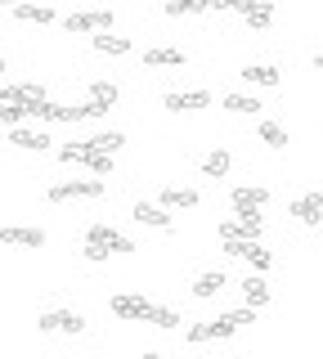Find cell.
<instances>
[{
  "label": "cell",
  "mask_w": 323,
  "mask_h": 359,
  "mask_svg": "<svg viewBox=\"0 0 323 359\" xmlns=\"http://www.w3.org/2000/svg\"><path fill=\"white\" fill-rule=\"evenodd\" d=\"M252 0H211V9H225V14H242Z\"/></svg>",
  "instance_id": "33"
},
{
  "label": "cell",
  "mask_w": 323,
  "mask_h": 359,
  "mask_svg": "<svg viewBox=\"0 0 323 359\" xmlns=\"http://www.w3.org/2000/svg\"><path fill=\"white\" fill-rule=\"evenodd\" d=\"M233 171V157H229V149H211L207 157H202V175L207 180H225Z\"/></svg>",
  "instance_id": "15"
},
{
  "label": "cell",
  "mask_w": 323,
  "mask_h": 359,
  "mask_svg": "<svg viewBox=\"0 0 323 359\" xmlns=\"http://www.w3.org/2000/svg\"><path fill=\"white\" fill-rule=\"evenodd\" d=\"M0 86H5V59H0Z\"/></svg>",
  "instance_id": "36"
},
{
  "label": "cell",
  "mask_w": 323,
  "mask_h": 359,
  "mask_svg": "<svg viewBox=\"0 0 323 359\" xmlns=\"http://www.w3.org/2000/svg\"><path fill=\"white\" fill-rule=\"evenodd\" d=\"M85 153H90V144H85V140H68V144L59 149L63 162H85Z\"/></svg>",
  "instance_id": "31"
},
{
  "label": "cell",
  "mask_w": 323,
  "mask_h": 359,
  "mask_svg": "<svg viewBox=\"0 0 323 359\" xmlns=\"http://www.w3.org/2000/svg\"><path fill=\"white\" fill-rule=\"evenodd\" d=\"M225 252H229V256H242V261H252L256 269H270V261H274V256L265 252L261 243H252V238H225Z\"/></svg>",
  "instance_id": "10"
},
{
  "label": "cell",
  "mask_w": 323,
  "mask_h": 359,
  "mask_svg": "<svg viewBox=\"0 0 323 359\" xmlns=\"http://www.w3.org/2000/svg\"><path fill=\"white\" fill-rule=\"evenodd\" d=\"M63 27L72 32V36H90V32H113V9L99 5V9H81V14H68L63 18Z\"/></svg>",
  "instance_id": "2"
},
{
  "label": "cell",
  "mask_w": 323,
  "mask_h": 359,
  "mask_svg": "<svg viewBox=\"0 0 323 359\" xmlns=\"http://www.w3.org/2000/svg\"><path fill=\"white\" fill-rule=\"evenodd\" d=\"M36 328L41 332H68V337H76V332H85V319L76 310H46Z\"/></svg>",
  "instance_id": "6"
},
{
  "label": "cell",
  "mask_w": 323,
  "mask_h": 359,
  "mask_svg": "<svg viewBox=\"0 0 323 359\" xmlns=\"http://www.w3.org/2000/svg\"><path fill=\"white\" fill-rule=\"evenodd\" d=\"M0 243L5 247H46V229H36V224H5L0 229Z\"/></svg>",
  "instance_id": "7"
},
{
  "label": "cell",
  "mask_w": 323,
  "mask_h": 359,
  "mask_svg": "<svg viewBox=\"0 0 323 359\" xmlns=\"http://www.w3.org/2000/svg\"><path fill=\"white\" fill-rule=\"evenodd\" d=\"M144 323H153V328H175L180 314H175L171 306H149V319H144Z\"/></svg>",
  "instance_id": "27"
},
{
  "label": "cell",
  "mask_w": 323,
  "mask_h": 359,
  "mask_svg": "<svg viewBox=\"0 0 323 359\" xmlns=\"http://www.w3.org/2000/svg\"><path fill=\"white\" fill-rule=\"evenodd\" d=\"M261 229H265V224H242V220H225V224H220V238H252V243H261Z\"/></svg>",
  "instance_id": "20"
},
{
  "label": "cell",
  "mask_w": 323,
  "mask_h": 359,
  "mask_svg": "<svg viewBox=\"0 0 323 359\" xmlns=\"http://www.w3.org/2000/svg\"><path fill=\"white\" fill-rule=\"evenodd\" d=\"M233 220H242V224H265V211H261V207H233Z\"/></svg>",
  "instance_id": "32"
},
{
  "label": "cell",
  "mask_w": 323,
  "mask_h": 359,
  "mask_svg": "<svg viewBox=\"0 0 323 359\" xmlns=\"http://www.w3.org/2000/svg\"><path fill=\"white\" fill-rule=\"evenodd\" d=\"M85 166H90L95 175H113V171H117V157H108V153H85Z\"/></svg>",
  "instance_id": "29"
},
{
  "label": "cell",
  "mask_w": 323,
  "mask_h": 359,
  "mask_svg": "<svg viewBox=\"0 0 323 359\" xmlns=\"http://www.w3.org/2000/svg\"><path fill=\"white\" fill-rule=\"evenodd\" d=\"M0 5H18V0H0Z\"/></svg>",
  "instance_id": "37"
},
{
  "label": "cell",
  "mask_w": 323,
  "mask_h": 359,
  "mask_svg": "<svg viewBox=\"0 0 323 359\" xmlns=\"http://www.w3.org/2000/svg\"><path fill=\"white\" fill-rule=\"evenodd\" d=\"M90 153H108V157H117V149L126 144V135H117V130H104V135H90Z\"/></svg>",
  "instance_id": "19"
},
{
  "label": "cell",
  "mask_w": 323,
  "mask_h": 359,
  "mask_svg": "<svg viewBox=\"0 0 323 359\" xmlns=\"http://www.w3.org/2000/svg\"><path fill=\"white\" fill-rule=\"evenodd\" d=\"M9 144H14V149H27V153L54 149V140H50L46 130H27V126H9Z\"/></svg>",
  "instance_id": "11"
},
{
  "label": "cell",
  "mask_w": 323,
  "mask_h": 359,
  "mask_svg": "<svg viewBox=\"0 0 323 359\" xmlns=\"http://www.w3.org/2000/svg\"><path fill=\"white\" fill-rule=\"evenodd\" d=\"M270 202V189L265 184H238L233 189V207H265Z\"/></svg>",
  "instance_id": "16"
},
{
  "label": "cell",
  "mask_w": 323,
  "mask_h": 359,
  "mask_svg": "<svg viewBox=\"0 0 323 359\" xmlns=\"http://www.w3.org/2000/svg\"><path fill=\"white\" fill-rule=\"evenodd\" d=\"M158 207H166V211H188V207H198V189L166 184V189H162V202H158Z\"/></svg>",
  "instance_id": "13"
},
{
  "label": "cell",
  "mask_w": 323,
  "mask_h": 359,
  "mask_svg": "<svg viewBox=\"0 0 323 359\" xmlns=\"http://www.w3.org/2000/svg\"><path fill=\"white\" fill-rule=\"evenodd\" d=\"M104 194V180H63V184L50 189V202H81V198H99Z\"/></svg>",
  "instance_id": "3"
},
{
  "label": "cell",
  "mask_w": 323,
  "mask_h": 359,
  "mask_svg": "<svg viewBox=\"0 0 323 359\" xmlns=\"http://www.w3.org/2000/svg\"><path fill=\"white\" fill-rule=\"evenodd\" d=\"M225 108H229V112H242V117H256V112H261V104H256L252 95H229Z\"/></svg>",
  "instance_id": "28"
},
{
  "label": "cell",
  "mask_w": 323,
  "mask_h": 359,
  "mask_svg": "<svg viewBox=\"0 0 323 359\" xmlns=\"http://www.w3.org/2000/svg\"><path fill=\"white\" fill-rule=\"evenodd\" d=\"M180 63H184V54L180 50H166V45H158V50L144 54V67H180Z\"/></svg>",
  "instance_id": "22"
},
{
  "label": "cell",
  "mask_w": 323,
  "mask_h": 359,
  "mask_svg": "<svg viewBox=\"0 0 323 359\" xmlns=\"http://www.w3.org/2000/svg\"><path fill=\"white\" fill-rule=\"evenodd\" d=\"M130 216H135L139 224H149V229H171V211L166 207H158V202H135V211H130Z\"/></svg>",
  "instance_id": "12"
},
{
  "label": "cell",
  "mask_w": 323,
  "mask_h": 359,
  "mask_svg": "<svg viewBox=\"0 0 323 359\" xmlns=\"http://www.w3.org/2000/svg\"><path fill=\"white\" fill-rule=\"evenodd\" d=\"M144 359H166V355H158V351H149V355H144Z\"/></svg>",
  "instance_id": "35"
},
{
  "label": "cell",
  "mask_w": 323,
  "mask_h": 359,
  "mask_svg": "<svg viewBox=\"0 0 323 359\" xmlns=\"http://www.w3.org/2000/svg\"><path fill=\"white\" fill-rule=\"evenodd\" d=\"M242 18H247V27H256V32H265L274 22V5L270 0H252L247 9H242Z\"/></svg>",
  "instance_id": "18"
},
{
  "label": "cell",
  "mask_w": 323,
  "mask_h": 359,
  "mask_svg": "<svg viewBox=\"0 0 323 359\" xmlns=\"http://www.w3.org/2000/svg\"><path fill=\"white\" fill-rule=\"evenodd\" d=\"M85 243L104 247L108 256H113V252H121V256H126V252H135V243H130L121 229H113V224H90V229H85Z\"/></svg>",
  "instance_id": "4"
},
{
  "label": "cell",
  "mask_w": 323,
  "mask_h": 359,
  "mask_svg": "<svg viewBox=\"0 0 323 359\" xmlns=\"http://www.w3.org/2000/svg\"><path fill=\"white\" fill-rule=\"evenodd\" d=\"M207 104H211L207 90H171V95H162L166 112H193V108H207Z\"/></svg>",
  "instance_id": "8"
},
{
  "label": "cell",
  "mask_w": 323,
  "mask_h": 359,
  "mask_svg": "<svg viewBox=\"0 0 323 359\" xmlns=\"http://www.w3.org/2000/svg\"><path fill=\"white\" fill-rule=\"evenodd\" d=\"M242 81H247V86H278V72H274V67H265V63H252V67H242Z\"/></svg>",
  "instance_id": "25"
},
{
  "label": "cell",
  "mask_w": 323,
  "mask_h": 359,
  "mask_svg": "<svg viewBox=\"0 0 323 359\" xmlns=\"http://www.w3.org/2000/svg\"><path fill=\"white\" fill-rule=\"evenodd\" d=\"M292 216L305 220V224H319V220H323V198H319V194H305L301 202H292Z\"/></svg>",
  "instance_id": "17"
},
{
  "label": "cell",
  "mask_w": 323,
  "mask_h": 359,
  "mask_svg": "<svg viewBox=\"0 0 323 359\" xmlns=\"http://www.w3.org/2000/svg\"><path fill=\"white\" fill-rule=\"evenodd\" d=\"M242 297H247L252 310L270 306V283H265V278H247V283H242Z\"/></svg>",
  "instance_id": "23"
},
{
  "label": "cell",
  "mask_w": 323,
  "mask_h": 359,
  "mask_svg": "<svg viewBox=\"0 0 323 359\" xmlns=\"http://www.w3.org/2000/svg\"><path fill=\"white\" fill-rule=\"evenodd\" d=\"M261 140L270 144V149H283V144H287V130L278 126V121H261Z\"/></svg>",
  "instance_id": "30"
},
{
  "label": "cell",
  "mask_w": 323,
  "mask_h": 359,
  "mask_svg": "<svg viewBox=\"0 0 323 359\" xmlns=\"http://www.w3.org/2000/svg\"><path fill=\"white\" fill-rule=\"evenodd\" d=\"M108 306H113L117 319H126V323H144V319H149V306H153V301H149V297H135V292H117Z\"/></svg>",
  "instance_id": "5"
},
{
  "label": "cell",
  "mask_w": 323,
  "mask_h": 359,
  "mask_svg": "<svg viewBox=\"0 0 323 359\" xmlns=\"http://www.w3.org/2000/svg\"><path fill=\"white\" fill-rule=\"evenodd\" d=\"M220 287H225V274H216V269H211V274H198V283H193V297H216Z\"/></svg>",
  "instance_id": "26"
},
{
  "label": "cell",
  "mask_w": 323,
  "mask_h": 359,
  "mask_svg": "<svg viewBox=\"0 0 323 359\" xmlns=\"http://www.w3.org/2000/svg\"><path fill=\"white\" fill-rule=\"evenodd\" d=\"M211 0H166V14L171 18H193V14H207Z\"/></svg>",
  "instance_id": "21"
},
{
  "label": "cell",
  "mask_w": 323,
  "mask_h": 359,
  "mask_svg": "<svg viewBox=\"0 0 323 359\" xmlns=\"http://www.w3.org/2000/svg\"><path fill=\"white\" fill-rule=\"evenodd\" d=\"M90 45L99 54H108V59H121V54H130V36H113V32H95Z\"/></svg>",
  "instance_id": "14"
},
{
  "label": "cell",
  "mask_w": 323,
  "mask_h": 359,
  "mask_svg": "<svg viewBox=\"0 0 323 359\" xmlns=\"http://www.w3.org/2000/svg\"><path fill=\"white\" fill-rule=\"evenodd\" d=\"M113 104H117V86H113V81H95L81 108H85V117H104Z\"/></svg>",
  "instance_id": "9"
},
{
  "label": "cell",
  "mask_w": 323,
  "mask_h": 359,
  "mask_svg": "<svg viewBox=\"0 0 323 359\" xmlns=\"http://www.w3.org/2000/svg\"><path fill=\"white\" fill-rule=\"evenodd\" d=\"M18 22H36V27H46V22H54V9L50 5H14Z\"/></svg>",
  "instance_id": "24"
},
{
  "label": "cell",
  "mask_w": 323,
  "mask_h": 359,
  "mask_svg": "<svg viewBox=\"0 0 323 359\" xmlns=\"http://www.w3.org/2000/svg\"><path fill=\"white\" fill-rule=\"evenodd\" d=\"M85 261H108V252H104V247H95V243H85Z\"/></svg>",
  "instance_id": "34"
},
{
  "label": "cell",
  "mask_w": 323,
  "mask_h": 359,
  "mask_svg": "<svg viewBox=\"0 0 323 359\" xmlns=\"http://www.w3.org/2000/svg\"><path fill=\"white\" fill-rule=\"evenodd\" d=\"M256 319V310L252 306H242V310H229V314H220V319H211V323H193L184 337H188V346H202V341H225V337H233L242 328V323H252Z\"/></svg>",
  "instance_id": "1"
}]
</instances>
